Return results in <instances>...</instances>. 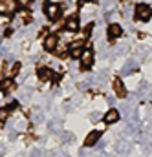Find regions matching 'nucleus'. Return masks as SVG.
I'll use <instances>...</instances> for the list:
<instances>
[{
    "mask_svg": "<svg viewBox=\"0 0 152 157\" xmlns=\"http://www.w3.org/2000/svg\"><path fill=\"white\" fill-rule=\"evenodd\" d=\"M150 17H152V7L149 4H138V6H136V20L149 22Z\"/></svg>",
    "mask_w": 152,
    "mask_h": 157,
    "instance_id": "nucleus-1",
    "label": "nucleus"
},
{
    "mask_svg": "<svg viewBox=\"0 0 152 157\" xmlns=\"http://www.w3.org/2000/svg\"><path fill=\"white\" fill-rule=\"evenodd\" d=\"M18 9L17 0H0V15H13Z\"/></svg>",
    "mask_w": 152,
    "mask_h": 157,
    "instance_id": "nucleus-2",
    "label": "nucleus"
},
{
    "mask_svg": "<svg viewBox=\"0 0 152 157\" xmlns=\"http://www.w3.org/2000/svg\"><path fill=\"white\" fill-rule=\"evenodd\" d=\"M44 13H46V17H48L50 20H57V18L61 17V6L50 2V4L44 6Z\"/></svg>",
    "mask_w": 152,
    "mask_h": 157,
    "instance_id": "nucleus-3",
    "label": "nucleus"
},
{
    "mask_svg": "<svg viewBox=\"0 0 152 157\" xmlns=\"http://www.w3.org/2000/svg\"><path fill=\"white\" fill-rule=\"evenodd\" d=\"M94 64V51L92 49H84L81 55V70H90Z\"/></svg>",
    "mask_w": 152,
    "mask_h": 157,
    "instance_id": "nucleus-4",
    "label": "nucleus"
},
{
    "mask_svg": "<svg viewBox=\"0 0 152 157\" xmlns=\"http://www.w3.org/2000/svg\"><path fill=\"white\" fill-rule=\"evenodd\" d=\"M112 88H114V93L119 97V99H125V97H126V86L123 84V80H121V78H114Z\"/></svg>",
    "mask_w": 152,
    "mask_h": 157,
    "instance_id": "nucleus-5",
    "label": "nucleus"
},
{
    "mask_svg": "<svg viewBox=\"0 0 152 157\" xmlns=\"http://www.w3.org/2000/svg\"><path fill=\"white\" fill-rule=\"evenodd\" d=\"M101 135H103V132H101V130H94V132H90V133H88V137L84 139V146H88V148H90V146H95V144H97V141L101 139Z\"/></svg>",
    "mask_w": 152,
    "mask_h": 157,
    "instance_id": "nucleus-6",
    "label": "nucleus"
},
{
    "mask_svg": "<svg viewBox=\"0 0 152 157\" xmlns=\"http://www.w3.org/2000/svg\"><path fill=\"white\" fill-rule=\"evenodd\" d=\"M57 44H59V37L55 33H50L44 39V49L46 51H53V49H57Z\"/></svg>",
    "mask_w": 152,
    "mask_h": 157,
    "instance_id": "nucleus-7",
    "label": "nucleus"
},
{
    "mask_svg": "<svg viewBox=\"0 0 152 157\" xmlns=\"http://www.w3.org/2000/svg\"><path fill=\"white\" fill-rule=\"evenodd\" d=\"M103 121H105L106 124H114V122H117V121H119V112H117L115 108H110V110L105 113Z\"/></svg>",
    "mask_w": 152,
    "mask_h": 157,
    "instance_id": "nucleus-8",
    "label": "nucleus"
},
{
    "mask_svg": "<svg viewBox=\"0 0 152 157\" xmlns=\"http://www.w3.org/2000/svg\"><path fill=\"white\" fill-rule=\"evenodd\" d=\"M121 35H123V28H121L119 24H110V26H108V37H110V40L119 39Z\"/></svg>",
    "mask_w": 152,
    "mask_h": 157,
    "instance_id": "nucleus-9",
    "label": "nucleus"
},
{
    "mask_svg": "<svg viewBox=\"0 0 152 157\" xmlns=\"http://www.w3.org/2000/svg\"><path fill=\"white\" fill-rule=\"evenodd\" d=\"M38 78L40 80H53V78H57V75L50 68H40L38 70Z\"/></svg>",
    "mask_w": 152,
    "mask_h": 157,
    "instance_id": "nucleus-10",
    "label": "nucleus"
},
{
    "mask_svg": "<svg viewBox=\"0 0 152 157\" xmlns=\"http://www.w3.org/2000/svg\"><path fill=\"white\" fill-rule=\"evenodd\" d=\"M66 29H70V31H75L77 28H79V18L77 17H70L68 20H66Z\"/></svg>",
    "mask_w": 152,
    "mask_h": 157,
    "instance_id": "nucleus-11",
    "label": "nucleus"
},
{
    "mask_svg": "<svg viewBox=\"0 0 152 157\" xmlns=\"http://www.w3.org/2000/svg\"><path fill=\"white\" fill-rule=\"evenodd\" d=\"M136 70H138V64H136L134 60H130V62H126V66L123 68V73L128 75V73H132V71H136Z\"/></svg>",
    "mask_w": 152,
    "mask_h": 157,
    "instance_id": "nucleus-12",
    "label": "nucleus"
},
{
    "mask_svg": "<svg viewBox=\"0 0 152 157\" xmlns=\"http://www.w3.org/2000/svg\"><path fill=\"white\" fill-rule=\"evenodd\" d=\"M9 115H11V110L7 106L6 108H0V122H6L9 119Z\"/></svg>",
    "mask_w": 152,
    "mask_h": 157,
    "instance_id": "nucleus-13",
    "label": "nucleus"
},
{
    "mask_svg": "<svg viewBox=\"0 0 152 157\" xmlns=\"http://www.w3.org/2000/svg\"><path fill=\"white\" fill-rule=\"evenodd\" d=\"M18 70H20V62H13V66L9 68V73H7V77H15L17 73H18Z\"/></svg>",
    "mask_w": 152,
    "mask_h": 157,
    "instance_id": "nucleus-14",
    "label": "nucleus"
},
{
    "mask_svg": "<svg viewBox=\"0 0 152 157\" xmlns=\"http://www.w3.org/2000/svg\"><path fill=\"white\" fill-rule=\"evenodd\" d=\"M82 48H72V51H70V55H72V59H81V55H82Z\"/></svg>",
    "mask_w": 152,
    "mask_h": 157,
    "instance_id": "nucleus-15",
    "label": "nucleus"
},
{
    "mask_svg": "<svg viewBox=\"0 0 152 157\" xmlns=\"http://www.w3.org/2000/svg\"><path fill=\"white\" fill-rule=\"evenodd\" d=\"M13 86V82H11V78H4V82L0 84V91H4V90H9Z\"/></svg>",
    "mask_w": 152,
    "mask_h": 157,
    "instance_id": "nucleus-16",
    "label": "nucleus"
}]
</instances>
